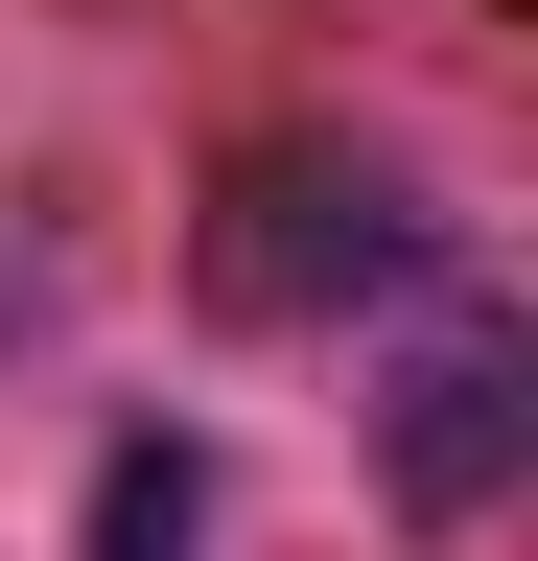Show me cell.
I'll use <instances>...</instances> for the list:
<instances>
[{
	"label": "cell",
	"mask_w": 538,
	"mask_h": 561,
	"mask_svg": "<svg viewBox=\"0 0 538 561\" xmlns=\"http://www.w3.org/2000/svg\"><path fill=\"white\" fill-rule=\"evenodd\" d=\"M422 280V187L375 164V140H257L234 164V210H211V305H257V328H352V305H398Z\"/></svg>",
	"instance_id": "cell-1"
},
{
	"label": "cell",
	"mask_w": 538,
	"mask_h": 561,
	"mask_svg": "<svg viewBox=\"0 0 538 561\" xmlns=\"http://www.w3.org/2000/svg\"><path fill=\"white\" fill-rule=\"evenodd\" d=\"M515 468H538V328H515V305H422L398 375H375V491H398L422 538H468Z\"/></svg>",
	"instance_id": "cell-2"
},
{
	"label": "cell",
	"mask_w": 538,
	"mask_h": 561,
	"mask_svg": "<svg viewBox=\"0 0 538 561\" xmlns=\"http://www.w3.org/2000/svg\"><path fill=\"white\" fill-rule=\"evenodd\" d=\"M94 561H211V445H94Z\"/></svg>",
	"instance_id": "cell-3"
}]
</instances>
